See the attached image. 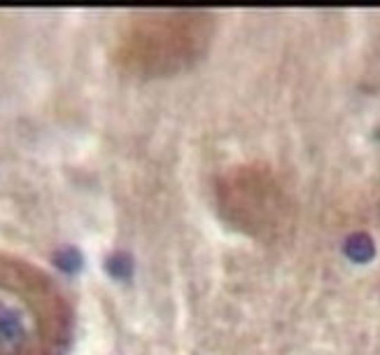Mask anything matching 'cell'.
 <instances>
[{
  "instance_id": "cell-2",
  "label": "cell",
  "mask_w": 380,
  "mask_h": 355,
  "mask_svg": "<svg viewBox=\"0 0 380 355\" xmlns=\"http://www.w3.org/2000/svg\"><path fill=\"white\" fill-rule=\"evenodd\" d=\"M54 264L58 266V269L72 273V271L79 269V264H82V257H79V252L75 248H63V250L56 252Z\"/></svg>"
},
{
  "instance_id": "cell-1",
  "label": "cell",
  "mask_w": 380,
  "mask_h": 355,
  "mask_svg": "<svg viewBox=\"0 0 380 355\" xmlns=\"http://www.w3.org/2000/svg\"><path fill=\"white\" fill-rule=\"evenodd\" d=\"M72 309L31 262L0 255V355H65Z\"/></svg>"
},
{
  "instance_id": "cell-3",
  "label": "cell",
  "mask_w": 380,
  "mask_h": 355,
  "mask_svg": "<svg viewBox=\"0 0 380 355\" xmlns=\"http://www.w3.org/2000/svg\"><path fill=\"white\" fill-rule=\"evenodd\" d=\"M107 271L112 273V276H129L131 273V259L129 255H124V252H117V255H112L107 259Z\"/></svg>"
}]
</instances>
